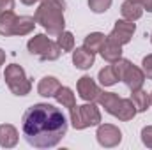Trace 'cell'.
I'll return each mask as SVG.
<instances>
[{"label": "cell", "mask_w": 152, "mask_h": 150, "mask_svg": "<svg viewBox=\"0 0 152 150\" xmlns=\"http://www.w3.org/2000/svg\"><path fill=\"white\" fill-rule=\"evenodd\" d=\"M21 131L28 145L36 149H51L67 134V118L60 108L48 103H37L23 113Z\"/></svg>", "instance_id": "cell-1"}, {"label": "cell", "mask_w": 152, "mask_h": 150, "mask_svg": "<svg viewBox=\"0 0 152 150\" xmlns=\"http://www.w3.org/2000/svg\"><path fill=\"white\" fill-rule=\"evenodd\" d=\"M64 11H66V0H41L34 18L48 32V36L57 37L60 32L66 30Z\"/></svg>", "instance_id": "cell-2"}, {"label": "cell", "mask_w": 152, "mask_h": 150, "mask_svg": "<svg viewBox=\"0 0 152 150\" xmlns=\"http://www.w3.org/2000/svg\"><path fill=\"white\" fill-rule=\"evenodd\" d=\"M112 66H113L115 74L118 78V81H124L131 92L143 87V83H145L147 78L143 74V71H142L140 67H136L131 60H127V58H118V60L113 62Z\"/></svg>", "instance_id": "cell-3"}, {"label": "cell", "mask_w": 152, "mask_h": 150, "mask_svg": "<svg viewBox=\"0 0 152 150\" xmlns=\"http://www.w3.org/2000/svg\"><path fill=\"white\" fill-rule=\"evenodd\" d=\"M27 50L32 55L39 57L42 62L57 60L60 57V53H62V50L58 48V44L53 42L46 34H36L34 37H30L28 42H27Z\"/></svg>", "instance_id": "cell-4"}, {"label": "cell", "mask_w": 152, "mask_h": 150, "mask_svg": "<svg viewBox=\"0 0 152 150\" xmlns=\"http://www.w3.org/2000/svg\"><path fill=\"white\" fill-rule=\"evenodd\" d=\"M69 111H71V124L76 131H83L87 127H94L101 124V111L94 103L73 106Z\"/></svg>", "instance_id": "cell-5"}, {"label": "cell", "mask_w": 152, "mask_h": 150, "mask_svg": "<svg viewBox=\"0 0 152 150\" xmlns=\"http://www.w3.org/2000/svg\"><path fill=\"white\" fill-rule=\"evenodd\" d=\"M4 78H5V83H7L9 90L14 95H27V94H30L32 81L27 78V74H25V71H23L21 66H18V64L7 66L5 73H4Z\"/></svg>", "instance_id": "cell-6"}, {"label": "cell", "mask_w": 152, "mask_h": 150, "mask_svg": "<svg viewBox=\"0 0 152 150\" xmlns=\"http://www.w3.org/2000/svg\"><path fill=\"white\" fill-rule=\"evenodd\" d=\"M97 143L104 149H113L118 147L122 141V133L120 129L113 124H99L97 125V133H96Z\"/></svg>", "instance_id": "cell-7"}, {"label": "cell", "mask_w": 152, "mask_h": 150, "mask_svg": "<svg viewBox=\"0 0 152 150\" xmlns=\"http://www.w3.org/2000/svg\"><path fill=\"white\" fill-rule=\"evenodd\" d=\"M134 32H136V23L122 18V20H117V21H115L113 30H112L106 37L124 46V44H129V42H131V39H133V36H134Z\"/></svg>", "instance_id": "cell-8"}, {"label": "cell", "mask_w": 152, "mask_h": 150, "mask_svg": "<svg viewBox=\"0 0 152 150\" xmlns=\"http://www.w3.org/2000/svg\"><path fill=\"white\" fill-rule=\"evenodd\" d=\"M78 88V95L85 101V103H96L99 99L101 88L97 87V83L90 78V76H81L76 83Z\"/></svg>", "instance_id": "cell-9"}, {"label": "cell", "mask_w": 152, "mask_h": 150, "mask_svg": "<svg viewBox=\"0 0 152 150\" xmlns=\"http://www.w3.org/2000/svg\"><path fill=\"white\" fill-rule=\"evenodd\" d=\"M96 62V55L92 51H88L87 48H75L73 50V64H75L76 69H81V71H87L94 66Z\"/></svg>", "instance_id": "cell-10"}, {"label": "cell", "mask_w": 152, "mask_h": 150, "mask_svg": "<svg viewBox=\"0 0 152 150\" xmlns=\"http://www.w3.org/2000/svg\"><path fill=\"white\" fill-rule=\"evenodd\" d=\"M97 103L104 108L106 113L117 117V113L120 110V104H122V97H118V94H115V92H101Z\"/></svg>", "instance_id": "cell-11"}, {"label": "cell", "mask_w": 152, "mask_h": 150, "mask_svg": "<svg viewBox=\"0 0 152 150\" xmlns=\"http://www.w3.org/2000/svg\"><path fill=\"white\" fill-rule=\"evenodd\" d=\"M18 129L11 124H2L0 125V147L4 149H12L18 145Z\"/></svg>", "instance_id": "cell-12"}, {"label": "cell", "mask_w": 152, "mask_h": 150, "mask_svg": "<svg viewBox=\"0 0 152 150\" xmlns=\"http://www.w3.org/2000/svg\"><path fill=\"white\" fill-rule=\"evenodd\" d=\"M99 53H101L103 60L113 64L118 58H122V44H118V42H115V41L106 37V41H104V44H103V48H101Z\"/></svg>", "instance_id": "cell-13"}, {"label": "cell", "mask_w": 152, "mask_h": 150, "mask_svg": "<svg viewBox=\"0 0 152 150\" xmlns=\"http://www.w3.org/2000/svg\"><path fill=\"white\" fill-rule=\"evenodd\" d=\"M58 88H60V81L55 76H44L37 85V92L42 97H53Z\"/></svg>", "instance_id": "cell-14"}, {"label": "cell", "mask_w": 152, "mask_h": 150, "mask_svg": "<svg viewBox=\"0 0 152 150\" xmlns=\"http://www.w3.org/2000/svg\"><path fill=\"white\" fill-rule=\"evenodd\" d=\"M120 12H122V18L124 20H129V21H136L143 16V7L142 4H136L133 0H126L120 7Z\"/></svg>", "instance_id": "cell-15"}, {"label": "cell", "mask_w": 152, "mask_h": 150, "mask_svg": "<svg viewBox=\"0 0 152 150\" xmlns=\"http://www.w3.org/2000/svg\"><path fill=\"white\" fill-rule=\"evenodd\" d=\"M16 20H18V16L12 11L0 12V36H4V37L14 36V23H16Z\"/></svg>", "instance_id": "cell-16"}, {"label": "cell", "mask_w": 152, "mask_h": 150, "mask_svg": "<svg viewBox=\"0 0 152 150\" xmlns=\"http://www.w3.org/2000/svg\"><path fill=\"white\" fill-rule=\"evenodd\" d=\"M36 25H37V21L34 16H18L16 23H14V36H28Z\"/></svg>", "instance_id": "cell-17"}, {"label": "cell", "mask_w": 152, "mask_h": 150, "mask_svg": "<svg viewBox=\"0 0 152 150\" xmlns=\"http://www.w3.org/2000/svg\"><path fill=\"white\" fill-rule=\"evenodd\" d=\"M136 108V111L142 113V111H147L149 106H151V94H147L145 90L138 88V90H133L131 92V97H129Z\"/></svg>", "instance_id": "cell-18"}, {"label": "cell", "mask_w": 152, "mask_h": 150, "mask_svg": "<svg viewBox=\"0 0 152 150\" xmlns=\"http://www.w3.org/2000/svg\"><path fill=\"white\" fill-rule=\"evenodd\" d=\"M104 41H106V36H104V34H101V32H92V34H88V36L85 37L83 48H87L88 51H92V53L96 55V53L101 51Z\"/></svg>", "instance_id": "cell-19"}, {"label": "cell", "mask_w": 152, "mask_h": 150, "mask_svg": "<svg viewBox=\"0 0 152 150\" xmlns=\"http://www.w3.org/2000/svg\"><path fill=\"white\" fill-rule=\"evenodd\" d=\"M55 97V101L58 103V104H62L64 108H73V106H76V97L75 94H73V90L69 88V87H62L60 85V88L57 90V94L53 95Z\"/></svg>", "instance_id": "cell-20"}, {"label": "cell", "mask_w": 152, "mask_h": 150, "mask_svg": "<svg viewBox=\"0 0 152 150\" xmlns=\"http://www.w3.org/2000/svg\"><path fill=\"white\" fill-rule=\"evenodd\" d=\"M136 113L138 111H136V108H134L131 99H122V104H120V110L117 113V118L122 120V122H129V120L134 118Z\"/></svg>", "instance_id": "cell-21"}, {"label": "cell", "mask_w": 152, "mask_h": 150, "mask_svg": "<svg viewBox=\"0 0 152 150\" xmlns=\"http://www.w3.org/2000/svg\"><path fill=\"white\" fill-rule=\"evenodd\" d=\"M97 79H99V83H101L103 87H112V85H115V83L118 81V78L115 74L113 66L103 67V69L99 71V74H97Z\"/></svg>", "instance_id": "cell-22"}, {"label": "cell", "mask_w": 152, "mask_h": 150, "mask_svg": "<svg viewBox=\"0 0 152 150\" xmlns=\"http://www.w3.org/2000/svg\"><path fill=\"white\" fill-rule=\"evenodd\" d=\"M57 44H58V48L62 50V53H69V51L75 50V36H73L71 32L64 30V32H60V34L57 36Z\"/></svg>", "instance_id": "cell-23"}, {"label": "cell", "mask_w": 152, "mask_h": 150, "mask_svg": "<svg viewBox=\"0 0 152 150\" xmlns=\"http://www.w3.org/2000/svg\"><path fill=\"white\" fill-rule=\"evenodd\" d=\"M112 2L113 0H88V7H90L92 12L103 14V12H106L112 7Z\"/></svg>", "instance_id": "cell-24"}, {"label": "cell", "mask_w": 152, "mask_h": 150, "mask_svg": "<svg viewBox=\"0 0 152 150\" xmlns=\"http://www.w3.org/2000/svg\"><path fill=\"white\" fill-rule=\"evenodd\" d=\"M142 71H143L145 78L152 79V53L147 55V57H143V60H142Z\"/></svg>", "instance_id": "cell-25"}, {"label": "cell", "mask_w": 152, "mask_h": 150, "mask_svg": "<svg viewBox=\"0 0 152 150\" xmlns=\"http://www.w3.org/2000/svg\"><path fill=\"white\" fill-rule=\"evenodd\" d=\"M142 141L147 149H152V125H145L142 129Z\"/></svg>", "instance_id": "cell-26"}, {"label": "cell", "mask_w": 152, "mask_h": 150, "mask_svg": "<svg viewBox=\"0 0 152 150\" xmlns=\"http://www.w3.org/2000/svg\"><path fill=\"white\" fill-rule=\"evenodd\" d=\"M14 9V0H0V12L12 11Z\"/></svg>", "instance_id": "cell-27"}, {"label": "cell", "mask_w": 152, "mask_h": 150, "mask_svg": "<svg viewBox=\"0 0 152 150\" xmlns=\"http://www.w3.org/2000/svg\"><path fill=\"white\" fill-rule=\"evenodd\" d=\"M142 7H143V11H147V12H152V0H145V2L142 4Z\"/></svg>", "instance_id": "cell-28"}, {"label": "cell", "mask_w": 152, "mask_h": 150, "mask_svg": "<svg viewBox=\"0 0 152 150\" xmlns=\"http://www.w3.org/2000/svg\"><path fill=\"white\" fill-rule=\"evenodd\" d=\"M4 64H5V51L0 48V67H2Z\"/></svg>", "instance_id": "cell-29"}, {"label": "cell", "mask_w": 152, "mask_h": 150, "mask_svg": "<svg viewBox=\"0 0 152 150\" xmlns=\"http://www.w3.org/2000/svg\"><path fill=\"white\" fill-rule=\"evenodd\" d=\"M20 2H21L23 5H34L36 2H39V0H20Z\"/></svg>", "instance_id": "cell-30"}, {"label": "cell", "mask_w": 152, "mask_h": 150, "mask_svg": "<svg viewBox=\"0 0 152 150\" xmlns=\"http://www.w3.org/2000/svg\"><path fill=\"white\" fill-rule=\"evenodd\" d=\"M133 2H136V4H143L145 0H133Z\"/></svg>", "instance_id": "cell-31"}, {"label": "cell", "mask_w": 152, "mask_h": 150, "mask_svg": "<svg viewBox=\"0 0 152 150\" xmlns=\"http://www.w3.org/2000/svg\"><path fill=\"white\" fill-rule=\"evenodd\" d=\"M151 104H152V92H151Z\"/></svg>", "instance_id": "cell-32"}, {"label": "cell", "mask_w": 152, "mask_h": 150, "mask_svg": "<svg viewBox=\"0 0 152 150\" xmlns=\"http://www.w3.org/2000/svg\"><path fill=\"white\" fill-rule=\"evenodd\" d=\"M151 42H152V34H151Z\"/></svg>", "instance_id": "cell-33"}]
</instances>
